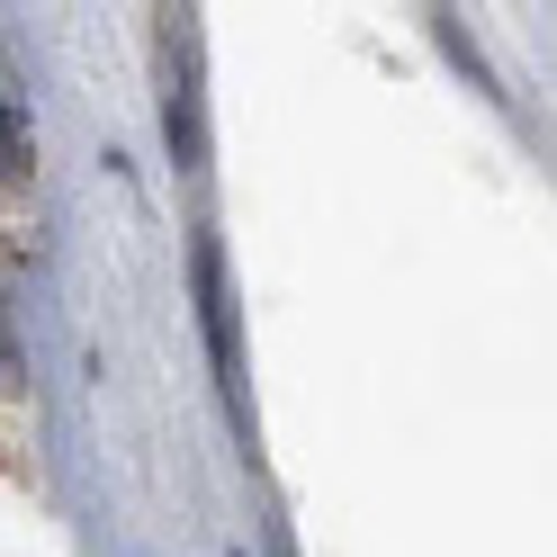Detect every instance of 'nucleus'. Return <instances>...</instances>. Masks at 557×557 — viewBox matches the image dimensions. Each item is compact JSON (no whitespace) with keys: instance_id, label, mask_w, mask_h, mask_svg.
I'll use <instances>...</instances> for the list:
<instances>
[{"instance_id":"nucleus-1","label":"nucleus","mask_w":557,"mask_h":557,"mask_svg":"<svg viewBox=\"0 0 557 557\" xmlns=\"http://www.w3.org/2000/svg\"><path fill=\"white\" fill-rule=\"evenodd\" d=\"M189 278H198V324H207V351H216V377H225V396H234V306H225L216 243H198V252H189Z\"/></svg>"},{"instance_id":"nucleus-2","label":"nucleus","mask_w":557,"mask_h":557,"mask_svg":"<svg viewBox=\"0 0 557 557\" xmlns=\"http://www.w3.org/2000/svg\"><path fill=\"white\" fill-rule=\"evenodd\" d=\"M10 181H27V117L0 99V189H10Z\"/></svg>"}]
</instances>
